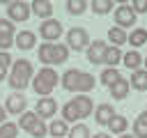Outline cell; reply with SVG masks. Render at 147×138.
Masks as SVG:
<instances>
[{"label": "cell", "mask_w": 147, "mask_h": 138, "mask_svg": "<svg viewBox=\"0 0 147 138\" xmlns=\"http://www.w3.org/2000/svg\"><path fill=\"white\" fill-rule=\"evenodd\" d=\"M60 85H62V90L74 92V94H90L96 87V78L80 69H67L60 76Z\"/></svg>", "instance_id": "1"}, {"label": "cell", "mask_w": 147, "mask_h": 138, "mask_svg": "<svg viewBox=\"0 0 147 138\" xmlns=\"http://www.w3.org/2000/svg\"><path fill=\"white\" fill-rule=\"evenodd\" d=\"M32 76H34V69H32V62L25 60V57H18L14 60L11 69H9V76H7V83L14 92H23L30 83H32Z\"/></svg>", "instance_id": "2"}, {"label": "cell", "mask_w": 147, "mask_h": 138, "mask_svg": "<svg viewBox=\"0 0 147 138\" xmlns=\"http://www.w3.org/2000/svg\"><path fill=\"white\" fill-rule=\"evenodd\" d=\"M69 46L67 44H39L37 46V57L41 62V67H57L64 64L69 60Z\"/></svg>", "instance_id": "3"}, {"label": "cell", "mask_w": 147, "mask_h": 138, "mask_svg": "<svg viewBox=\"0 0 147 138\" xmlns=\"http://www.w3.org/2000/svg\"><path fill=\"white\" fill-rule=\"evenodd\" d=\"M57 85H60V76H57V71H55L53 67H41V69H37V74L32 76V83H30V87L34 90V94H37L39 99H41V97H51Z\"/></svg>", "instance_id": "4"}, {"label": "cell", "mask_w": 147, "mask_h": 138, "mask_svg": "<svg viewBox=\"0 0 147 138\" xmlns=\"http://www.w3.org/2000/svg\"><path fill=\"white\" fill-rule=\"evenodd\" d=\"M37 34L44 39V44H57V39L64 34V28L57 18H48V21H41Z\"/></svg>", "instance_id": "5"}, {"label": "cell", "mask_w": 147, "mask_h": 138, "mask_svg": "<svg viewBox=\"0 0 147 138\" xmlns=\"http://www.w3.org/2000/svg\"><path fill=\"white\" fill-rule=\"evenodd\" d=\"M5 14H7V18L16 25V23H25V21L32 16V9H30V2H25V0H14V2H7Z\"/></svg>", "instance_id": "6"}, {"label": "cell", "mask_w": 147, "mask_h": 138, "mask_svg": "<svg viewBox=\"0 0 147 138\" xmlns=\"http://www.w3.org/2000/svg\"><path fill=\"white\" fill-rule=\"evenodd\" d=\"M67 46H69V51H85L87 46H90V34H87V30L85 28H80V25H76V28H69L67 32Z\"/></svg>", "instance_id": "7"}, {"label": "cell", "mask_w": 147, "mask_h": 138, "mask_svg": "<svg viewBox=\"0 0 147 138\" xmlns=\"http://www.w3.org/2000/svg\"><path fill=\"white\" fill-rule=\"evenodd\" d=\"M113 18H115V25H117V28L129 30V28H133V25H136L138 14L133 12V7H131V5H126V2H124V5H117V7H115Z\"/></svg>", "instance_id": "8"}, {"label": "cell", "mask_w": 147, "mask_h": 138, "mask_svg": "<svg viewBox=\"0 0 147 138\" xmlns=\"http://www.w3.org/2000/svg\"><path fill=\"white\" fill-rule=\"evenodd\" d=\"M106 51H108V41H103V39H94V41H90V46L85 48L87 62L94 64V67L103 64V62H106Z\"/></svg>", "instance_id": "9"}, {"label": "cell", "mask_w": 147, "mask_h": 138, "mask_svg": "<svg viewBox=\"0 0 147 138\" xmlns=\"http://www.w3.org/2000/svg\"><path fill=\"white\" fill-rule=\"evenodd\" d=\"M16 39V25L9 18H0V51L9 53V48L14 46Z\"/></svg>", "instance_id": "10"}, {"label": "cell", "mask_w": 147, "mask_h": 138, "mask_svg": "<svg viewBox=\"0 0 147 138\" xmlns=\"http://www.w3.org/2000/svg\"><path fill=\"white\" fill-rule=\"evenodd\" d=\"M25 106H28V99H25L23 92H9L7 99H5L7 115H23L25 113Z\"/></svg>", "instance_id": "11"}, {"label": "cell", "mask_w": 147, "mask_h": 138, "mask_svg": "<svg viewBox=\"0 0 147 138\" xmlns=\"http://www.w3.org/2000/svg\"><path fill=\"white\" fill-rule=\"evenodd\" d=\"M71 106L78 113V120H85V117H90L94 113V103H92V97L90 94H74Z\"/></svg>", "instance_id": "12"}, {"label": "cell", "mask_w": 147, "mask_h": 138, "mask_svg": "<svg viewBox=\"0 0 147 138\" xmlns=\"http://www.w3.org/2000/svg\"><path fill=\"white\" fill-rule=\"evenodd\" d=\"M57 108H60V106H57V101H55L53 97H41V99H37L34 113H37V117H41V120L46 122V120L55 117V110H57Z\"/></svg>", "instance_id": "13"}, {"label": "cell", "mask_w": 147, "mask_h": 138, "mask_svg": "<svg viewBox=\"0 0 147 138\" xmlns=\"http://www.w3.org/2000/svg\"><path fill=\"white\" fill-rule=\"evenodd\" d=\"M115 115H117V113H115V106H110V103H99V106H94V122H96L99 126H108Z\"/></svg>", "instance_id": "14"}, {"label": "cell", "mask_w": 147, "mask_h": 138, "mask_svg": "<svg viewBox=\"0 0 147 138\" xmlns=\"http://www.w3.org/2000/svg\"><path fill=\"white\" fill-rule=\"evenodd\" d=\"M14 46H18V51H32L37 46V34L32 30H21V32H16Z\"/></svg>", "instance_id": "15"}, {"label": "cell", "mask_w": 147, "mask_h": 138, "mask_svg": "<svg viewBox=\"0 0 147 138\" xmlns=\"http://www.w3.org/2000/svg\"><path fill=\"white\" fill-rule=\"evenodd\" d=\"M30 9H32V14L39 16L41 21L53 18V2H48V0H32V2H30Z\"/></svg>", "instance_id": "16"}, {"label": "cell", "mask_w": 147, "mask_h": 138, "mask_svg": "<svg viewBox=\"0 0 147 138\" xmlns=\"http://www.w3.org/2000/svg\"><path fill=\"white\" fill-rule=\"evenodd\" d=\"M129 90H131V85H129V80L126 78H119L108 92H110V97L115 99V101H124L126 97H129Z\"/></svg>", "instance_id": "17"}, {"label": "cell", "mask_w": 147, "mask_h": 138, "mask_svg": "<svg viewBox=\"0 0 147 138\" xmlns=\"http://www.w3.org/2000/svg\"><path fill=\"white\" fill-rule=\"evenodd\" d=\"M129 85L138 92H147V71L145 69H136L131 71V78H129Z\"/></svg>", "instance_id": "18"}, {"label": "cell", "mask_w": 147, "mask_h": 138, "mask_svg": "<svg viewBox=\"0 0 147 138\" xmlns=\"http://www.w3.org/2000/svg\"><path fill=\"white\" fill-rule=\"evenodd\" d=\"M69 124L64 122V120H53L51 124H48V136L51 138H67L69 136Z\"/></svg>", "instance_id": "19"}, {"label": "cell", "mask_w": 147, "mask_h": 138, "mask_svg": "<svg viewBox=\"0 0 147 138\" xmlns=\"http://www.w3.org/2000/svg\"><path fill=\"white\" fill-rule=\"evenodd\" d=\"M119 78H122V76H119V69H115V67H106V69L101 71V78H99V80H101V85H103V87H108V90H110Z\"/></svg>", "instance_id": "20"}, {"label": "cell", "mask_w": 147, "mask_h": 138, "mask_svg": "<svg viewBox=\"0 0 147 138\" xmlns=\"http://www.w3.org/2000/svg\"><path fill=\"white\" fill-rule=\"evenodd\" d=\"M122 64H124L126 69L136 71V69H140V64H142V55H140L138 51H126L124 57H122Z\"/></svg>", "instance_id": "21"}, {"label": "cell", "mask_w": 147, "mask_h": 138, "mask_svg": "<svg viewBox=\"0 0 147 138\" xmlns=\"http://www.w3.org/2000/svg\"><path fill=\"white\" fill-rule=\"evenodd\" d=\"M108 129H110V136H113V133H115V136H122V133H126V129H129V120H126L124 115H115V117L110 120Z\"/></svg>", "instance_id": "22"}, {"label": "cell", "mask_w": 147, "mask_h": 138, "mask_svg": "<svg viewBox=\"0 0 147 138\" xmlns=\"http://www.w3.org/2000/svg\"><path fill=\"white\" fill-rule=\"evenodd\" d=\"M142 44H147V28H133L129 32V46L140 48Z\"/></svg>", "instance_id": "23"}, {"label": "cell", "mask_w": 147, "mask_h": 138, "mask_svg": "<svg viewBox=\"0 0 147 138\" xmlns=\"http://www.w3.org/2000/svg\"><path fill=\"white\" fill-rule=\"evenodd\" d=\"M108 39H110V46H122V44L129 41V32H124V30L117 28V25H113V28L108 30Z\"/></svg>", "instance_id": "24"}, {"label": "cell", "mask_w": 147, "mask_h": 138, "mask_svg": "<svg viewBox=\"0 0 147 138\" xmlns=\"http://www.w3.org/2000/svg\"><path fill=\"white\" fill-rule=\"evenodd\" d=\"M37 120H39V117H37L34 110H25L23 115H18V122H16V124H18V129H23V131L30 133V129L37 124Z\"/></svg>", "instance_id": "25"}, {"label": "cell", "mask_w": 147, "mask_h": 138, "mask_svg": "<svg viewBox=\"0 0 147 138\" xmlns=\"http://www.w3.org/2000/svg\"><path fill=\"white\" fill-rule=\"evenodd\" d=\"M122 57H124V53L119 51V46H108V51H106V67H115L117 69V64L122 62Z\"/></svg>", "instance_id": "26"}, {"label": "cell", "mask_w": 147, "mask_h": 138, "mask_svg": "<svg viewBox=\"0 0 147 138\" xmlns=\"http://www.w3.org/2000/svg\"><path fill=\"white\" fill-rule=\"evenodd\" d=\"M133 136L136 138H147V110H142L136 122H133Z\"/></svg>", "instance_id": "27"}, {"label": "cell", "mask_w": 147, "mask_h": 138, "mask_svg": "<svg viewBox=\"0 0 147 138\" xmlns=\"http://www.w3.org/2000/svg\"><path fill=\"white\" fill-rule=\"evenodd\" d=\"M92 12L96 16H103V14L115 12V5H113V0H92Z\"/></svg>", "instance_id": "28"}, {"label": "cell", "mask_w": 147, "mask_h": 138, "mask_svg": "<svg viewBox=\"0 0 147 138\" xmlns=\"http://www.w3.org/2000/svg\"><path fill=\"white\" fill-rule=\"evenodd\" d=\"M64 7H67V14L80 16V14H85V9H87V0H67Z\"/></svg>", "instance_id": "29"}, {"label": "cell", "mask_w": 147, "mask_h": 138, "mask_svg": "<svg viewBox=\"0 0 147 138\" xmlns=\"http://www.w3.org/2000/svg\"><path fill=\"white\" fill-rule=\"evenodd\" d=\"M11 64H14V60H11V55L9 53H5V51H0V83L9 76V69H11Z\"/></svg>", "instance_id": "30"}, {"label": "cell", "mask_w": 147, "mask_h": 138, "mask_svg": "<svg viewBox=\"0 0 147 138\" xmlns=\"http://www.w3.org/2000/svg\"><path fill=\"white\" fill-rule=\"evenodd\" d=\"M62 120L67 122V124H78L80 120H78V113H76V108L71 106V101H67L64 106H62Z\"/></svg>", "instance_id": "31"}, {"label": "cell", "mask_w": 147, "mask_h": 138, "mask_svg": "<svg viewBox=\"0 0 147 138\" xmlns=\"http://www.w3.org/2000/svg\"><path fill=\"white\" fill-rule=\"evenodd\" d=\"M67 138H92V133H90V126L87 124H74L71 129H69V136Z\"/></svg>", "instance_id": "32"}, {"label": "cell", "mask_w": 147, "mask_h": 138, "mask_svg": "<svg viewBox=\"0 0 147 138\" xmlns=\"http://www.w3.org/2000/svg\"><path fill=\"white\" fill-rule=\"evenodd\" d=\"M16 136H18V124H14V122L0 124V138H16Z\"/></svg>", "instance_id": "33"}, {"label": "cell", "mask_w": 147, "mask_h": 138, "mask_svg": "<svg viewBox=\"0 0 147 138\" xmlns=\"http://www.w3.org/2000/svg\"><path fill=\"white\" fill-rule=\"evenodd\" d=\"M30 136H34V138H44V136H48V124L39 117V120H37V124L30 129Z\"/></svg>", "instance_id": "34"}, {"label": "cell", "mask_w": 147, "mask_h": 138, "mask_svg": "<svg viewBox=\"0 0 147 138\" xmlns=\"http://www.w3.org/2000/svg\"><path fill=\"white\" fill-rule=\"evenodd\" d=\"M131 7H133L136 14H147V0H133Z\"/></svg>", "instance_id": "35"}, {"label": "cell", "mask_w": 147, "mask_h": 138, "mask_svg": "<svg viewBox=\"0 0 147 138\" xmlns=\"http://www.w3.org/2000/svg\"><path fill=\"white\" fill-rule=\"evenodd\" d=\"M7 122V110H5V106H0V124H5Z\"/></svg>", "instance_id": "36"}, {"label": "cell", "mask_w": 147, "mask_h": 138, "mask_svg": "<svg viewBox=\"0 0 147 138\" xmlns=\"http://www.w3.org/2000/svg\"><path fill=\"white\" fill-rule=\"evenodd\" d=\"M92 138H113V136H110V133H106V131H99V133H94Z\"/></svg>", "instance_id": "37"}, {"label": "cell", "mask_w": 147, "mask_h": 138, "mask_svg": "<svg viewBox=\"0 0 147 138\" xmlns=\"http://www.w3.org/2000/svg\"><path fill=\"white\" fill-rule=\"evenodd\" d=\"M117 138H136L133 133H122V136H117Z\"/></svg>", "instance_id": "38"}, {"label": "cell", "mask_w": 147, "mask_h": 138, "mask_svg": "<svg viewBox=\"0 0 147 138\" xmlns=\"http://www.w3.org/2000/svg\"><path fill=\"white\" fill-rule=\"evenodd\" d=\"M142 64H145V71H147V57H142Z\"/></svg>", "instance_id": "39"}]
</instances>
